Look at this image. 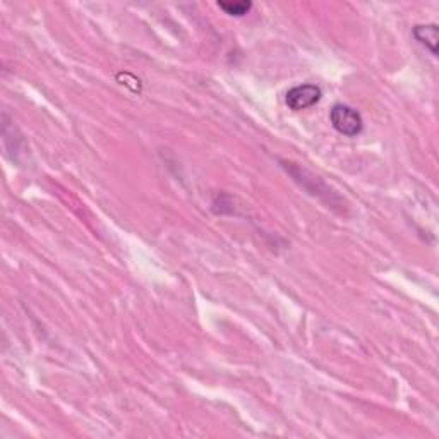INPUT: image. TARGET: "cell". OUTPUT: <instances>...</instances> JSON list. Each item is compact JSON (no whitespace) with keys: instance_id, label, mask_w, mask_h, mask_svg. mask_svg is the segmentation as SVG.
Instances as JSON below:
<instances>
[{"instance_id":"cell-1","label":"cell","mask_w":439,"mask_h":439,"mask_svg":"<svg viewBox=\"0 0 439 439\" xmlns=\"http://www.w3.org/2000/svg\"><path fill=\"white\" fill-rule=\"evenodd\" d=\"M329 120H332L333 127L340 132V134L348 136V138H355L362 132L364 122L359 112L355 108L348 107V105H335L329 114Z\"/></svg>"},{"instance_id":"cell-2","label":"cell","mask_w":439,"mask_h":439,"mask_svg":"<svg viewBox=\"0 0 439 439\" xmlns=\"http://www.w3.org/2000/svg\"><path fill=\"white\" fill-rule=\"evenodd\" d=\"M321 96L322 93L317 86H314V84H302V86H295L287 93V105L295 112L306 110V108L320 102Z\"/></svg>"},{"instance_id":"cell-3","label":"cell","mask_w":439,"mask_h":439,"mask_svg":"<svg viewBox=\"0 0 439 439\" xmlns=\"http://www.w3.org/2000/svg\"><path fill=\"white\" fill-rule=\"evenodd\" d=\"M415 40L421 41L426 48L431 50L433 55H438V25H427V26H415L414 28Z\"/></svg>"},{"instance_id":"cell-4","label":"cell","mask_w":439,"mask_h":439,"mask_svg":"<svg viewBox=\"0 0 439 439\" xmlns=\"http://www.w3.org/2000/svg\"><path fill=\"white\" fill-rule=\"evenodd\" d=\"M218 7L225 11V14L242 18L252 9V2H247V0H242V2H218Z\"/></svg>"}]
</instances>
